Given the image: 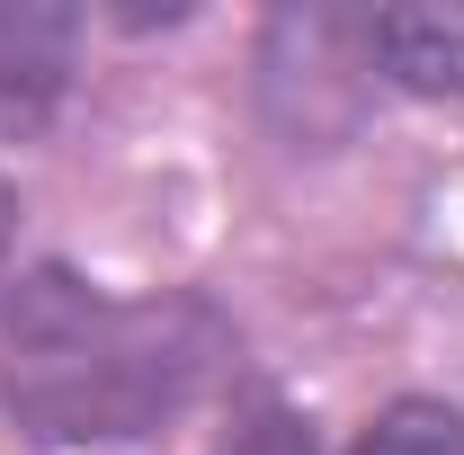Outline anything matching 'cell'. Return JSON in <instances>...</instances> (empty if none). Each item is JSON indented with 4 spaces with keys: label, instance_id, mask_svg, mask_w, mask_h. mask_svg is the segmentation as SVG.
<instances>
[{
    "label": "cell",
    "instance_id": "obj_2",
    "mask_svg": "<svg viewBox=\"0 0 464 455\" xmlns=\"http://www.w3.org/2000/svg\"><path fill=\"white\" fill-rule=\"evenodd\" d=\"M366 54L420 99H464V9H375Z\"/></svg>",
    "mask_w": 464,
    "mask_h": 455
},
{
    "label": "cell",
    "instance_id": "obj_3",
    "mask_svg": "<svg viewBox=\"0 0 464 455\" xmlns=\"http://www.w3.org/2000/svg\"><path fill=\"white\" fill-rule=\"evenodd\" d=\"M72 36H81V18L54 9V0H0V116L45 108L63 90Z\"/></svg>",
    "mask_w": 464,
    "mask_h": 455
},
{
    "label": "cell",
    "instance_id": "obj_1",
    "mask_svg": "<svg viewBox=\"0 0 464 455\" xmlns=\"http://www.w3.org/2000/svg\"><path fill=\"white\" fill-rule=\"evenodd\" d=\"M0 402L45 447H116L152 438L206 393L224 366V322L206 295H143L116 304L72 268H36L0 313Z\"/></svg>",
    "mask_w": 464,
    "mask_h": 455
},
{
    "label": "cell",
    "instance_id": "obj_5",
    "mask_svg": "<svg viewBox=\"0 0 464 455\" xmlns=\"http://www.w3.org/2000/svg\"><path fill=\"white\" fill-rule=\"evenodd\" d=\"M224 455H322V447H313V429H304L295 411L259 402V411H250V420H241V429L224 438Z\"/></svg>",
    "mask_w": 464,
    "mask_h": 455
},
{
    "label": "cell",
    "instance_id": "obj_4",
    "mask_svg": "<svg viewBox=\"0 0 464 455\" xmlns=\"http://www.w3.org/2000/svg\"><path fill=\"white\" fill-rule=\"evenodd\" d=\"M357 455H464V411L411 393L393 411H375V429L357 438Z\"/></svg>",
    "mask_w": 464,
    "mask_h": 455
},
{
    "label": "cell",
    "instance_id": "obj_6",
    "mask_svg": "<svg viewBox=\"0 0 464 455\" xmlns=\"http://www.w3.org/2000/svg\"><path fill=\"white\" fill-rule=\"evenodd\" d=\"M9 241H18V197L0 188V268H9Z\"/></svg>",
    "mask_w": 464,
    "mask_h": 455
}]
</instances>
